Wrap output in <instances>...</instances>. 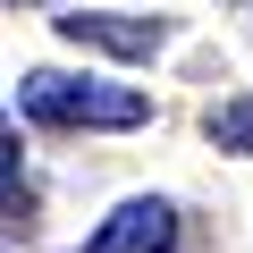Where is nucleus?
Returning a JSON list of instances; mask_svg holds the SVG:
<instances>
[{"label":"nucleus","mask_w":253,"mask_h":253,"mask_svg":"<svg viewBox=\"0 0 253 253\" xmlns=\"http://www.w3.org/2000/svg\"><path fill=\"white\" fill-rule=\"evenodd\" d=\"M0 219H26V152H17V118L0 110Z\"/></svg>","instance_id":"5"},{"label":"nucleus","mask_w":253,"mask_h":253,"mask_svg":"<svg viewBox=\"0 0 253 253\" xmlns=\"http://www.w3.org/2000/svg\"><path fill=\"white\" fill-rule=\"evenodd\" d=\"M17 110L34 126H59V135H126V126H144L152 118V93L135 84H110V76H59V68H34L17 84Z\"/></svg>","instance_id":"1"},{"label":"nucleus","mask_w":253,"mask_h":253,"mask_svg":"<svg viewBox=\"0 0 253 253\" xmlns=\"http://www.w3.org/2000/svg\"><path fill=\"white\" fill-rule=\"evenodd\" d=\"M76 253H177V203L161 194H135V203H118Z\"/></svg>","instance_id":"3"},{"label":"nucleus","mask_w":253,"mask_h":253,"mask_svg":"<svg viewBox=\"0 0 253 253\" xmlns=\"http://www.w3.org/2000/svg\"><path fill=\"white\" fill-rule=\"evenodd\" d=\"M59 42L76 51H101V59H152L169 42V17H126V9H76V17H51Z\"/></svg>","instance_id":"2"},{"label":"nucleus","mask_w":253,"mask_h":253,"mask_svg":"<svg viewBox=\"0 0 253 253\" xmlns=\"http://www.w3.org/2000/svg\"><path fill=\"white\" fill-rule=\"evenodd\" d=\"M203 135L219 144V152H236V161H253V93H228L211 118H203Z\"/></svg>","instance_id":"4"}]
</instances>
